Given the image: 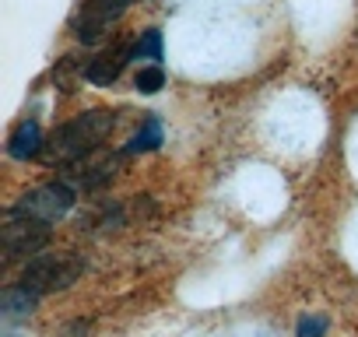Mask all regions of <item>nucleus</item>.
Instances as JSON below:
<instances>
[{"instance_id": "nucleus-11", "label": "nucleus", "mask_w": 358, "mask_h": 337, "mask_svg": "<svg viewBox=\"0 0 358 337\" xmlns=\"http://www.w3.org/2000/svg\"><path fill=\"white\" fill-rule=\"evenodd\" d=\"M162 85H165V71H162L158 64L141 67V71H137V78H134V88H137L141 95H155Z\"/></svg>"}, {"instance_id": "nucleus-7", "label": "nucleus", "mask_w": 358, "mask_h": 337, "mask_svg": "<svg viewBox=\"0 0 358 337\" xmlns=\"http://www.w3.org/2000/svg\"><path fill=\"white\" fill-rule=\"evenodd\" d=\"M43 144H46V141H43L39 123H36V120H25V123L11 134V141H8V155L29 162V158H36V155L43 151Z\"/></svg>"}, {"instance_id": "nucleus-5", "label": "nucleus", "mask_w": 358, "mask_h": 337, "mask_svg": "<svg viewBox=\"0 0 358 337\" xmlns=\"http://www.w3.org/2000/svg\"><path fill=\"white\" fill-rule=\"evenodd\" d=\"M130 4H134V0H88L85 11H81L78 22H74L78 39L95 43L99 36H106V29H109V25H113Z\"/></svg>"}, {"instance_id": "nucleus-2", "label": "nucleus", "mask_w": 358, "mask_h": 337, "mask_svg": "<svg viewBox=\"0 0 358 337\" xmlns=\"http://www.w3.org/2000/svg\"><path fill=\"white\" fill-rule=\"evenodd\" d=\"M85 264L78 257H67V253H39L25 264L22 271V285L36 295H46V292H60V288H71L78 278H81Z\"/></svg>"}, {"instance_id": "nucleus-4", "label": "nucleus", "mask_w": 358, "mask_h": 337, "mask_svg": "<svg viewBox=\"0 0 358 337\" xmlns=\"http://www.w3.org/2000/svg\"><path fill=\"white\" fill-rule=\"evenodd\" d=\"M71 208H74V190H71L67 183H46V187L25 194V197L15 204V211L32 215V218H43V222H57V218H64Z\"/></svg>"}, {"instance_id": "nucleus-10", "label": "nucleus", "mask_w": 358, "mask_h": 337, "mask_svg": "<svg viewBox=\"0 0 358 337\" xmlns=\"http://www.w3.org/2000/svg\"><path fill=\"white\" fill-rule=\"evenodd\" d=\"M134 60H151V64L162 60V32H158V29H148V32L134 43Z\"/></svg>"}, {"instance_id": "nucleus-6", "label": "nucleus", "mask_w": 358, "mask_h": 337, "mask_svg": "<svg viewBox=\"0 0 358 337\" xmlns=\"http://www.w3.org/2000/svg\"><path fill=\"white\" fill-rule=\"evenodd\" d=\"M130 57H134V46H130V43H116L113 50H106V53L92 57V64L85 67V78H88L92 85L106 88V85H113V81L120 78V71L127 67V60H130Z\"/></svg>"}, {"instance_id": "nucleus-3", "label": "nucleus", "mask_w": 358, "mask_h": 337, "mask_svg": "<svg viewBox=\"0 0 358 337\" xmlns=\"http://www.w3.org/2000/svg\"><path fill=\"white\" fill-rule=\"evenodd\" d=\"M46 246H50V222L22 215V211H11V218L4 225V250H8V257H29V253H39Z\"/></svg>"}, {"instance_id": "nucleus-9", "label": "nucleus", "mask_w": 358, "mask_h": 337, "mask_svg": "<svg viewBox=\"0 0 358 337\" xmlns=\"http://www.w3.org/2000/svg\"><path fill=\"white\" fill-rule=\"evenodd\" d=\"M158 144H162V123H158V120H148V123L130 137L127 151H130V155H137V151H155Z\"/></svg>"}, {"instance_id": "nucleus-1", "label": "nucleus", "mask_w": 358, "mask_h": 337, "mask_svg": "<svg viewBox=\"0 0 358 337\" xmlns=\"http://www.w3.org/2000/svg\"><path fill=\"white\" fill-rule=\"evenodd\" d=\"M116 127V116L109 109H92V113H81L78 120L64 123L53 141H50V151L46 158L57 162V165H71V162H81L92 148H99L106 141V134Z\"/></svg>"}, {"instance_id": "nucleus-8", "label": "nucleus", "mask_w": 358, "mask_h": 337, "mask_svg": "<svg viewBox=\"0 0 358 337\" xmlns=\"http://www.w3.org/2000/svg\"><path fill=\"white\" fill-rule=\"evenodd\" d=\"M36 292H29L25 285H18V288H8L4 292V316H29L32 309H36Z\"/></svg>"}, {"instance_id": "nucleus-13", "label": "nucleus", "mask_w": 358, "mask_h": 337, "mask_svg": "<svg viewBox=\"0 0 358 337\" xmlns=\"http://www.w3.org/2000/svg\"><path fill=\"white\" fill-rule=\"evenodd\" d=\"M11 337H18V334H11Z\"/></svg>"}, {"instance_id": "nucleus-12", "label": "nucleus", "mask_w": 358, "mask_h": 337, "mask_svg": "<svg viewBox=\"0 0 358 337\" xmlns=\"http://www.w3.org/2000/svg\"><path fill=\"white\" fill-rule=\"evenodd\" d=\"M327 334V316H302L295 337H323Z\"/></svg>"}]
</instances>
